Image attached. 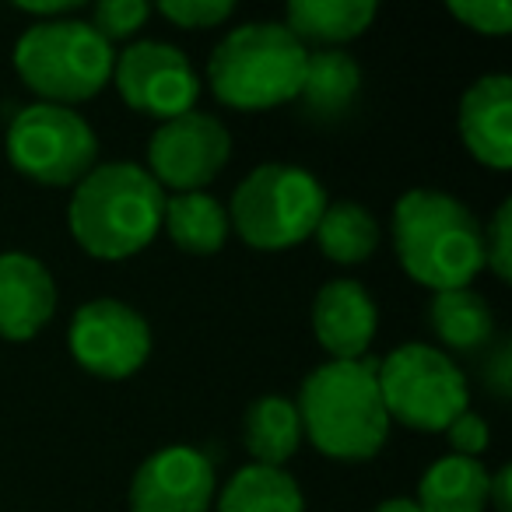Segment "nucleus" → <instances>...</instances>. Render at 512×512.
I'll return each mask as SVG.
<instances>
[{"instance_id": "9d476101", "label": "nucleus", "mask_w": 512, "mask_h": 512, "mask_svg": "<svg viewBox=\"0 0 512 512\" xmlns=\"http://www.w3.org/2000/svg\"><path fill=\"white\" fill-rule=\"evenodd\" d=\"M232 158V134L211 113H183L176 120L158 123L148 141V165L162 190L197 193L221 176V169Z\"/></svg>"}, {"instance_id": "f257e3e1", "label": "nucleus", "mask_w": 512, "mask_h": 512, "mask_svg": "<svg viewBox=\"0 0 512 512\" xmlns=\"http://www.w3.org/2000/svg\"><path fill=\"white\" fill-rule=\"evenodd\" d=\"M393 246L404 274L421 288H470L484 271V228L446 190H407L393 204Z\"/></svg>"}, {"instance_id": "ddd939ff", "label": "nucleus", "mask_w": 512, "mask_h": 512, "mask_svg": "<svg viewBox=\"0 0 512 512\" xmlns=\"http://www.w3.org/2000/svg\"><path fill=\"white\" fill-rule=\"evenodd\" d=\"M379 330V306L365 285L348 278L327 281L313 299V334L330 362H358L369 355Z\"/></svg>"}, {"instance_id": "4468645a", "label": "nucleus", "mask_w": 512, "mask_h": 512, "mask_svg": "<svg viewBox=\"0 0 512 512\" xmlns=\"http://www.w3.org/2000/svg\"><path fill=\"white\" fill-rule=\"evenodd\" d=\"M456 127L467 151L495 172L512 165V78L484 74L463 92Z\"/></svg>"}, {"instance_id": "b1692460", "label": "nucleus", "mask_w": 512, "mask_h": 512, "mask_svg": "<svg viewBox=\"0 0 512 512\" xmlns=\"http://www.w3.org/2000/svg\"><path fill=\"white\" fill-rule=\"evenodd\" d=\"M148 18H151V4H144V0H99L92 8L88 25H92L109 46H116V43H123V39L137 36Z\"/></svg>"}, {"instance_id": "a878e982", "label": "nucleus", "mask_w": 512, "mask_h": 512, "mask_svg": "<svg viewBox=\"0 0 512 512\" xmlns=\"http://www.w3.org/2000/svg\"><path fill=\"white\" fill-rule=\"evenodd\" d=\"M484 267L502 285L512 278V200H502L491 221L484 225Z\"/></svg>"}, {"instance_id": "aec40b11", "label": "nucleus", "mask_w": 512, "mask_h": 512, "mask_svg": "<svg viewBox=\"0 0 512 512\" xmlns=\"http://www.w3.org/2000/svg\"><path fill=\"white\" fill-rule=\"evenodd\" d=\"M242 442H246L253 463L285 470V463L302 446V421L295 411V400L278 397V393L253 400L246 421H242Z\"/></svg>"}, {"instance_id": "2eb2a0df", "label": "nucleus", "mask_w": 512, "mask_h": 512, "mask_svg": "<svg viewBox=\"0 0 512 512\" xmlns=\"http://www.w3.org/2000/svg\"><path fill=\"white\" fill-rule=\"evenodd\" d=\"M57 313V281L32 253H0V337L32 341Z\"/></svg>"}, {"instance_id": "a211bd4d", "label": "nucleus", "mask_w": 512, "mask_h": 512, "mask_svg": "<svg viewBox=\"0 0 512 512\" xmlns=\"http://www.w3.org/2000/svg\"><path fill=\"white\" fill-rule=\"evenodd\" d=\"M491 474L481 460L470 456H442L421 474L418 509L421 512H484L488 509Z\"/></svg>"}, {"instance_id": "5701e85b", "label": "nucleus", "mask_w": 512, "mask_h": 512, "mask_svg": "<svg viewBox=\"0 0 512 512\" xmlns=\"http://www.w3.org/2000/svg\"><path fill=\"white\" fill-rule=\"evenodd\" d=\"M313 239L320 253L334 264H365L379 246V221L355 200H337V204L323 207Z\"/></svg>"}, {"instance_id": "f3484780", "label": "nucleus", "mask_w": 512, "mask_h": 512, "mask_svg": "<svg viewBox=\"0 0 512 512\" xmlns=\"http://www.w3.org/2000/svg\"><path fill=\"white\" fill-rule=\"evenodd\" d=\"M362 92V67L348 50H309L306 74L295 102L316 123H334L351 113Z\"/></svg>"}, {"instance_id": "f03ea898", "label": "nucleus", "mask_w": 512, "mask_h": 512, "mask_svg": "<svg viewBox=\"0 0 512 512\" xmlns=\"http://www.w3.org/2000/svg\"><path fill=\"white\" fill-rule=\"evenodd\" d=\"M295 411L302 421V439L330 460H372L390 439L393 421L379 393L376 358L316 365L302 379Z\"/></svg>"}, {"instance_id": "7c9ffc66", "label": "nucleus", "mask_w": 512, "mask_h": 512, "mask_svg": "<svg viewBox=\"0 0 512 512\" xmlns=\"http://www.w3.org/2000/svg\"><path fill=\"white\" fill-rule=\"evenodd\" d=\"M491 386H495L498 397H505L509 393V348H498L495 358H491Z\"/></svg>"}, {"instance_id": "412c9836", "label": "nucleus", "mask_w": 512, "mask_h": 512, "mask_svg": "<svg viewBox=\"0 0 512 512\" xmlns=\"http://www.w3.org/2000/svg\"><path fill=\"white\" fill-rule=\"evenodd\" d=\"M428 327L446 351H481L495 337V313L481 292L453 288V292L432 295Z\"/></svg>"}, {"instance_id": "9b49d317", "label": "nucleus", "mask_w": 512, "mask_h": 512, "mask_svg": "<svg viewBox=\"0 0 512 512\" xmlns=\"http://www.w3.org/2000/svg\"><path fill=\"white\" fill-rule=\"evenodd\" d=\"M74 362L99 379H127L151 355V327L120 299H92L74 309L67 327Z\"/></svg>"}, {"instance_id": "1a4fd4ad", "label": "nucleus", "mask_w": 512, "mask_h": 512, "mask_svg": "<svg viewBox=\"0 0 512 512\" xmlns=\"http://www.w3.org/2000/svg\"><path fill=\"white\" fill-rule=\"evenodd\" d=\"M120 99L134 113L165 123L183 113H193L200 99V74L179 46L141 39L127 46L113 64V81Z\"/></svg>"}, {"instance_id": "6ab92c4d", "label": "nucleus", "mask_w": 512, "mask_h": 512, "mask_svg": "<svg viewBox=\"0 0 512 512\" xmlns=\"http://www.w3.org/2000/svg\"><path fill=\"white\" fill-rule=\"evenodd\" d=\"M162 232L190 256H214L228 242V207L218 197L197 190V193H172L165 197L162 211Z\"/></svg>"}, {"instance_id": "7ed1b4c3", "label": "nucleus", "mask_w": 512, "mask_h": 512, "mask_svg": "<svg viewBox=\"0 0 512 512\" xmlns=\"http://www.w3.org/2000/svg\"><path fill=\"white\" fill-rule=\"evenodd\" d=\"M165 190L137 162L95 165L67 204L71 235L95 260H127L162 232Z\"/></svg>"}, {"instance_id": "cd10ccee", "label": "nucleus", "mask_w": 512, "mask_h": 512, "mask_svg": "<svg viewBox=\"0 0 512 512\" xmlns=\"http://www.w3.org/2000/svg\"><path fill=\"white\" fill-rule=\"evenodd\" d=\"M446 439H449V446L456 449V456H470V460H477V456L488 449L491 432H488V425H484V421L467 407V411H463L460 418L446 428Z\"/></svg>"}, {"instance_id": "0eeeda50", "label": "nucleus", "mask_w": 512, "mask_h": 512, "mask_svg": "<svg viewBox=\"0 0 512 512\" xmlns=\"http://www.w3.org/2000/svg\"><path fill=\"white\" fill-rule=\"evenodd\" d=\"M379 393L390 421L414 432H446L470 407L467 376L442 348L400 344L376 362Z\"/></svg>"}, {"instance_id": "423d86ee", "label": "nucleus", "mask_w": 512, "mask_h": 512, "mask_svg": "<svg viewBox=\"0 0 512 512\" xmlns=\"http://www.w3.org/2000/svg\"><path fill=\"white\" fill-rule=\"evenodd\" d=\"M327 204V190L309 169L264 162L235 186L228 225L239 232L246 246L260 253H278L313 239Z\"/></svg>"}, {"instance_id": "c756f323", "label": "nucleus", "mask_w": 512, "mask_h": 512, "mask_svg": "<svg viewBox=\"0 0 512 512\" xmlns=\"http://www.w3.org/2000/svg\"><path fill=\"white\" fill-rule=\"evenodd\" d=\"M509 481H512V467H498V474H491V484H488V505H495L498 512H512Z\"/></svg>"}, {"instance_id": "c85d7f7f", "label": "nucleus", "mask_w": 512, "mask_h": 512, "mask_svg": "<svg viewBox=\"0 0 512 512\" xmlns=\"http://www.w3.org/2000/svg\"><path fill=\"white\" fill-rule=\"evenodd\" d=\"M81 8H85L81 0H36V4L22 0V4H18V11H22V15H32L36 22H60V18L78 15Z\"/></svg>"}, {"instance_id": "dca6fc26", "label": "nucleus", "mask_w": 512, "mask_h": 512, "mask_svg": "<svg viewBox=\"0 0 512 512\" xmlns=\"http://www.w3.org/2000/svg\"><path fill=\"white\" fill-rule=\"evenodd\" d=\"M379 8L372 0H292L285 8V29L306 50H344V43L358 39Z\"/></svg>"}, {"instance_id": "39448f33", "label": "nucleus", "mask_w": 512, "mask_h": 512, "mask_svg": "<svg viewBox=\"0 0 512 512\" xmlns=\"http://www.w3.org/2000/svg\"><path fill=\"white\" fill-rule=\"evenodd\" d=\"M116 50L81 18L36 22L15 43V71L39 102L74 109L113 81Z\"/></svg>"}, {"instance_id": "bb28decb", "label": "nucleus", "mask_w": 512, "mask_h": 512, "mask_svg": "<svg viewBox=\"0 0 512 512\" xmlns=\"http://www.w3.org/2000/svg\"><path fill=\"white\" fill-rule=\"evenodd\" d=\"M158 15L179 29H214L235 15V4L232 0H162Z\"/></svg>"}, {"instance_id": "2f4dec72", "label": "nucleus", "mask_w": 512, "mask_h": 512, "mask_svg": "<svg viewBox=\"0 0 512 512\" xmlns=\"http://www.w3.org/2000/svg\"><path fill=\"white\" fill-rule=\"evenodd\" d=\"M376 512H421L414 498H386L383 505H376Z\"/></svg>"}, {"instance_id": "4be33fe9", "label": "nucleus", "mask_w": 512, "mask_h": 512, "mask_svg": "<svg viewBox=\"0 0 512 512\" xmlns=\"http://www.w3.org/2000/svg\"><path fill=\"white\" fill-rule=\"evenodd\" d=\"M218 512H306V498L288 470L246 463L221 488Z\"/></svg>"}, {"instance_id": "f8f14e48", "label": "nucleus", "mask_w": 512, "mask_h": 512, "mask_svg": "<svg viewBox=\"0 0 512 512\" xmlns=\"http://www.w3.org/2000/svg\"><path fill=\"white\" fill-rule=\"evenodd\" d=\"M214 488V463L200 449L162 446L130 481V512H207Z\"/></svg>"}, {"instance_id": "393cba45", "label": "nucleus", "mask_w": 512, "mask_h": 512, "mask_svg": "<svg viewBox=\"0 0 512 512\" xmlns=\"http://www.w3.org/2000/svg\"><path fill=\"white\" fill-rule=\"evenodd\" d=\"M446 11L477 36H509L512 32L509 0H449Z\"/></svg>"}, {"instance_id": "6e6552de", "label": "nucleus", "mask_w": 512, "mask_h": 512, "mask_svg": "<svg viewBox=\"0 0 512 512\" xmlns=\"http://www.w3.org/2000/svg\"><path fill=\"white\" fill-rule=\"evenodd\" d=\"M8 158L32 183L78 186L95 169L99 137L74 109L32 102L18 109L8 127Z\"/></svg>"}, {"instance_id": "20e7f679", "label": "nucleus", "mask_w": 512, "mask_h": 512, "mask_svg": "<svg viewBox=\"0 0 512 512\" xmlns=\"http://www.w3.org/2000/svg\"><path fill=\"white\" fill-rule=\"evenodd\" d=\"M309 50L281 22H246L232 29L207 60V85L228 109L260 113L295 102Z\"/></svg>"}]
</instances>
